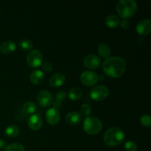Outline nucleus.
<instances>
[{"mask_svg": "<svg viewBox=\"0 0 151 151\" xmlns=\"http://www.w3.org/2000/svg\"><path fill=\"white\" fill-rule=\"evenodd\" d=\"M126 69V62L122 58L109 57L103 63V70L107 76L112 78H120Z\"/></svg>", "mask_w": 151, "mask_h": 151, "instance_id": "obj_1", "label": "nucleus"}, {"mask_svg": "<svg viewBox=\"0 0 151 151\" xmlns=\"http://www.w3.org/2000/svg\"><path fill=\"white\" fill-rule=\"evenodd\" d=\"M125 134L121 128L111 127L106 131L103 137V141L109 146L119 145L123 142Z\"/></svg>", "mask_w": 151, "mask_h": 151, "instance_id": "obj_2", "label": "nucleus"}, {"mask_svg": "<svg viewBox=\"0 0 151 151\" xmlns=\"http://www.w3.org/2000/svg\"><path fill=\"white\" fill-rule=\"evenodd\" d=\"M137 3L134 0H120L116 6V12L123 19L134 16L137 10Z\"/></svg>", "mask_w": 151, "mask_h": 151, "instance_id": "obj_3", "label": "nucleus"}, {"mask_svg": "<svg viewBox=\"0 0 151 151\" xmlns=\"http://www.w3.org/2000/svg\"><path fill=\"white\" fill-rule=\"evenodd\" d=\"M83 128L87 134L95 135L101 131L103 124L100 119L96 116H87L83 121Z\"/></svg>", "mask_w": 151, "mask_h": 151, "instance_id": "obj_4", "label": "nucleus"}, {"mask_svg": "<svg viewBox=\"0 0 151 151\" xmlns=\"http://www.w3.org/2000/svg\"><path fill=\"white\" fill-rule=\"evenodd\" d=\"M109 94V90L103 85H97L93 87L90 91V96L95 101H102L107 98Z\"/></svg>", "mask_w": 151, "mask_h": 151, "instance_id": "obj_5", "label": "nucleus"}, {"mask_svg": "<svg viewBox=\"0 0 151 151\" xmlns=\"http://www.w3.org/2000/svg\"><path fill=\"white\" fill-rule=\"evenodd\" d=\"M26 60L27 64L31 67H38L42 64L43 55L39 50H32L27 54Z\"/></svg>", "mask_w": 151, "mask_h": 151, "instance_id": "obj_6", "label": "nucleus"}, {"mask_svg": "<svg viewBox=\"0 0 151 151\" xmlns=\"http://www.w3.org/2000/svg\"><path fill=\"white\" fill-rule=\"evenodd\" d=\"M80 79L83 84L88 86H94L97 83L99 80V77L96 72L91 70H86L83 71L81 73Z\"/></svg>", "mask_w": 151, "mask_h": 151, "instance_id": "obj_7", "label": "nucleus"}, {"mask_svg": "<svg viewBox=\"0 0 151 151\" xmlns=\"http://www.w3.org/2000/svg\"><path fill=\"white\" fill-rule=\"evenodd\" d=\"M37 101L42 107H49L52 104L53 97L47 90H41L37 94Z\"/></svg>", "mask_w": 151, "mask_h": 151, "instance_id": "obj_8", "label": "nucleus"}, {"mask_svg": "<svg viewBox=\"0 0 151 151\" xmlns=\"http://www.w3.org/2000/svg\"><path fill=\"white\" fill-rule=\"evenodd\" d=\"M60 114L58 109L52 107L46 112V120L50 125H55L60 121Z\"/></svg>", "mask_w": 151, "mask_h": 151, "instance_id": "obj_9", "label": "nucleus"}, {"mask_svg": "<svg viewBox=\"0 0 151 151\" xmlns=\"http://www.w3.org/2000/svg\"><path fill=\"white\" fill-rule=\"evenodd\" d=\"M101 63V59L100 57L94 54L88 55L83 60L84 66L88 69H94L98 68Z\"/></svg>", "mask_w": 151, "mask_h": 151, "instance_id": "obj_10", "label": "nucleus"}, {"mask_svg": "<svg viewBox=\"0 0 151 151\" xmlns=\"http://www.w3.org/2000/svg\"><path fill=\"white\" fill-rule=\"evenodd\" d=\"M28 126L33 131H38L43 125V118L39 114H33L28 119Z\"/></svg>", "mask_w": 151, "mask_h": 151, "instance_id": "obj_11", "label": "nucleus"}, {"mask_svg": "<svg viewBox=\"0 0 151 151\" xmlns=\"http://www.w3.org/2000/svg\"><path fill=\"white\" fill-rule=\"evenodd\" d=\"M137 32L139 35H147L151 31V22L150 19H142L137 24L136 27Z\"/></svg>", "mask_w": 151, "mask_h": 151, "instance_id": "obj_12", "label": "nucleus"}, {"mask_svg": "<svg viewBox=\"0 0 151 151\" xmlns=\"http://www.w3.org/2000/svg\"><path fill=\"white\" fill-rule=\"evenodd\" d=\"M66 81V77L61 72H58L54 74L51 78H50V85L52 87H60Z\"/></svg>", "mask_w": 151, "mask_h": 151, "instance_id": "obj_13", "label": "nucleus"}, {"mask_svg": "<svg viewBox=\"0 0 151 151\" xmlns=\"http://www.w3.org/2000/svg\"><path fill=\"white\" fill-rule=\"evenodd\" d=\"M16 50V43L11 40L4 41L0 44V52L3 54H10Z\"/></svg>", "mask_w": 151, "mask_h": 151, "instance_id": "obj_14", "label": "nucleus"}, {"mask_svg": "<svg viewBox=\"0 0 151 151\" xmlns=\"http://www.w3.org/2000/svg\"><path fill=\"white\" fill-rule=\"evenodd\" d=\"M66 97H67V94L63 90H60V91H57L55 93V98L53 99V107L56 108V109H59L61 106L62 103L66 99Z\"/></svg>", "mask_w": 151, "mask_h": 151, "instance_id": "obj_15", "label": "nucleus"}, {"mask_svg": "<svg viewBox=\"0 0 151 151\" xmlns=\"http://www.w3.org/2000/svg\"><path fill=\"white\" fill-rule=\"evenodd\" d=\"M29 79L33 84H35V85L41 84L44 79V72L39 69L32 71L30 74V76H29Z\"/></svg>", "mask_w": 151, "mask_h": 151, "instance_id": "obj_16", "label": "nucleus"}, {"mask_svg": "<svg viewBox=\"0 0 151 151\" xmlns=\"http://www.w3.org/2000/svg\"><path fill=\"white\" fill-rule=\"evenodd\" d=\"M82 116L81 114L76 111H71L67 114L66 116V121L70 125H78L81 122Z\"/></svg>", "mask_w": 151, "mask_h": 151, "instance_id": "obj_17", "label": "nucleus"}, {"mask_svg": "<svg viewBox=\"0 0 151 151\" xmlns=\"http://www.w3.org/2000/svg\"><path fill=\"white\" fill-rule=\"evenodd\" d=\"M120 23V19L116 15H109L105 19V24L106 26L111 28H114L117 27Z\"/></svg>", "mask_w": 151, "mask_h": 151, "instance_id": "obj_18", "label": "nucleus"}, {"mask_svg": "<svg viewBox=\"0 0 151 151\" xmlns=\"http://www.w3.org/2000/svg\"><path fill=\"white\" fill-rule=\"evenodd\" d=\"M97 52H98V54L100 55L101 57L103 58H109L110 56L111 52V50L110 47H109L108 44H104V43H102L97 47Z\"/></svg>", "mask_w": 151, "mask_h": 151, "instance_id": "obj_19", "label": "nucleus"}, {"mask_svg": "<svg viewBox=\"0 0 151 151\" xmlns=\"http://www.w3.org/2000/svg\"><path fill=\"white\" fill-rule=\"evenodd\" d=\"M83 91L79 87H72L69 91V98L71 100H78L82 97Z\"/></svg>", "mask_w": 151, "mask_h": 151, "instance_id": "obj_20", "label": "nucleus"}, {"mask_svg": "<svg viewBox=\"0 0 151 151\" xmlns=\"http://www.w3.org/2000/svg\"><path fill=\"white\" fill-rule=\"evenodd\" d=\"M19 132H20V130H19V127L15 125H9L6 128L5 131H4L6 135L8 137H11V138L17 137L19 134Z\"/></svg>", "mask_w": 151, "mask_h": 151, "instance_id": "obj_21", "label": "nucleus"}, {"mask_svg": "<svg viewBox=\"0 0 151 151\" xmlns=\"http://www.w3.org/2000/svg\"><path fill=\"white\" fill-rule=\"evenodd\" d=\"M23 110L25 113L30 114H33L37 110V106L33 102H27L24 104L23 106Z\"/></svg>", "mask_w": 151, "mask_h": 151, "instance_id": "obj_22", "label": "nucleus"}, {"mask_svg": "<svg viewBox=\"0 0 151 151\" xmlns=\"http://www.w3.org/2000/svg\"><path fill=\"white\" fill-rule=\"evenodd\" d=\"M5 151H25V149L21 143H12L6 146Z\"/></svg>", "mask_w": 151, "mask_h": 151, "instance_id": "obj_23", "label": "nucleus"}, {"mask_svg": "<svg viewBox=\"0 0 151 151\" xmlns=\"http://www.w3.org/2000/svg\"><path fill=\"white\" fill-rule=\"evenodd\" d=\"M19 46L24 50H30L33 47V44L29 39H23L19 41Z\"/></svg>", "mask_w": 151, "mask_h": 151, "instance_id": "obj_24", "label": "nucleus"}, {"mask_svg": "<svg viewBox=\"0 0 151 151\" xmlns=\"http://www.w3.org/2000/svg\"><path fill=\"white\" fill-rule=\"evenodd\" d=\"M125 149L126 151H137L138 146L135 142L128 140L125 143Z\"/></svg>", "mask_w": 151, "mask_h": 151, "instance_id": "obj_25", "label": "nucleus"}, {"mask_svg": "<svg viewBox=\"0 0 151 151\" xmlns=\"http://www.w3.org/2000/svg\"><path fill=\"white\" fill-rule=\"evenodd\" d=\"M80 110H81V114L83 115V116H88V115L91 114V106H90V105L86 104V103H84V104H83L82 106H81Z\"/></svg>", "mask_w": 151, "mask_h": 151, "instance_id": "obj_26", "label": "nucleus"}, {"mask_svg": "<svg viewBox=\"0 0 151 151\" xmlns=\"http://www.w3.org/2000/svg\"><path fill=\"white\" fill-rule=\"evenodd\" d=\"M141 123L144 126L148 127L150 125V116L148 114H144L141 116Z\"/></svg>", "mask_w": 151, "mask_h": 151, "instance_id": "obj_27", "label": "nucleus"}, {"mask_svg": "<svg viewBox=\"0 0 151 151\" xmlns=\"http://www.w3.org/2000/svg\"><path fill=\"white\" fill-rule=\"evenodd\" d=\"M42 69L46 72H50L52 71L53 69V65L52 63L50 62L46 61L44 63H42Z\"/></svg>", "mask_w": 151, "mask_h": 151, "instance_id": "obj_28", "label": "nucleus"}, {"mask_svg": "<svg viewBox=\"0 0 151 151\" xmlns=\"http://www.w3.org/2000/svg\"><path fill=\"white\" fill-rule=\"evenodd\" d=\"M119 24H120L121 27H122V29H126L127 28L129 27V22H128L127 19H123L122 21H120V23H119Z\"/></svg>", "mask_w": 151, "mask_h": 151, "instance_id": "obj_29", "label": "nucleus"}, {"mask_svg": "<svg viewBox=\"0 0 151 151\" xmlns=\"http://www.w3.org/2000/svg\"><path fill=\"white\" fill-rule=\"evenodd\" d=\"M6 147V142L4 139H0V150H3L5 149Z\"/></svg>", "mask_w": 151, "mask_h": 151, "instance_id": "obj_30", "label": "nucleus"}]
</instances>
